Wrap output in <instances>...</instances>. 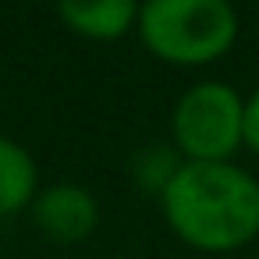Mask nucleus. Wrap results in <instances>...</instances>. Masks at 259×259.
Returning <instances> with one entry per match:
<instances>
[{"label": "nucleus", "instance_id": "nucleus-1", "mask_svg": "<svg viewBox=\"0 0 259 259\" xmlns=\"http://www.w3.org/2000/svg\"><path fill=\"white\" fill-rule=\"evenodd\" d=\"M170 227L199 248H234L259 234V181L227 160H188L163 188Z\"/></svg>", "mask_w": 259, "mask_h": 259}, {"label": "nucleus", "instance_id": "nucleus-2", "mask_svg": "<svg viewBox=\"0 0 259 259\" xmlns=\"http://www.w3.org/2000/svg\"><path fill=\"white\" fill-rule=\"evenodd\" d=\"M142 43L170 64H202L220 57L238 32L224 0H149L139 8Z\"/></svg>", "mask_w": 259, "mask_h": 259}, {"label": "nucleus", "instance_id": "nucleus-3", "mask_svg": "<svg viewBox=\"0 0 259 259\" xmlns=\"http://www.w3.org/2000/svg\"><path fill=\"white\" fill-rule=\"evenodd\" d=\"M241 96L224 82L192 85L174 107V142L192 160H224L241 142Z\"/></svg>", "mask_w": 259, "mask_h": 259}, {"label": "nucleus", "instance_id": "nucleus-4", "mask_svg": "<svg viewBox=\"0 0 259 259\" xmlns=\"http://www.w3.org/2000/svg\"><path fill=\"white\" fill-rule=\"evenodd\" d=\"M96 199L82 185H50L32 199V220L50 241H82L96 227Z\"/></svg>", "mask_w": 259, "mask_h": 259}, {"label": "nucleus", "instance_id": "nucleus-5", "mask_svg": "<svg viewBox=\"0 0 259 259\" xmlns=\"http://www.w3.org/2000/svg\"><path fill=\"white\" fill-rule=\"evenodd\" d=\"M57 15L78 36L117 39L132 29V22L139 18V8L132 0H61Z\"/></svg>", "mask_w": 259, "mask_h": 259}, {"label": "nucleus", "instance_id": "nucleus-6", "mask_svg": "<svg viewBox=\"0 0 259 259\" xmlns=\"http://www.w3.org/2000/svg\"><path fill=\"white\" fill-rule=\"evenodd\" d=\"M36 199V163L15 139L0 135V217H11Z\"/></svg>", "mask_w": 259, "mask_h": 259}, {"label": "nucleus", "instance_id": "nucleus-7", "mask_svg": "<svg viewBox=\"0 0 259 259\" xmlns=\"http://www.w3.org/2000/svg\"><path fill=\"white\" fill-rule=\"evenodd\" d=\"M178 156L167 149V146H146L139 156H135V163H132V170H135V181L146 188V192H160L163 195V188L170 185V178L178 174Z\"/></svg>", "mask_w": 259, "mask_h": 259}, {"label": "nucleus", "instance_id": "nucleus-8", "mask_svg": "<svg viewBox=\"0 0 259 259\" xmlns=\"http://www.w3.org/2000/svg\"><path fill=\"white\" fill-rule=\"evenodd\" d=\"M241 142H248L259 153V89L245 103V114H241Z\"/></svg>", "mask_w": 259, "mask_h": 259}]
</instances>
